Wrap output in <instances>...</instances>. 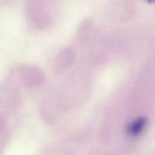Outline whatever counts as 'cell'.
Instances as JSON below:
<instances>
[{
    "mask_svg": "<svg viewBox=\"0 0 155 155\" xmlns=\"http://www.w3.org/2000/svg\"><path fill=\"white\" fill-rule=\"evenodd\" d=\"M147 124L145 117H139L130 123L127 127V132L130 136H137L144 130Z\"/></svg>",
    "mask_w": 155,
    "mask_h": 155,
    "instance_id": "cell-1",
    "label": "cell"
}]
</instances>
